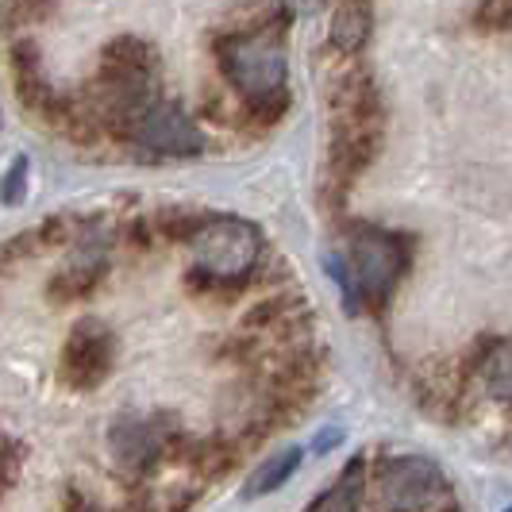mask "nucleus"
<instances>
[{
  "instance_id": "nucleus-14",
  "label": "nucleus",
  "mask_w": 512,
  "mask_h": 512,
  "mask_svg": "<svg viewBox=\"0 0 512 512\" xmlns=\"http://www.w3.org/2000/svg\"><path fill=\"white\" fill-rule=\"evenodd\" d=\"M343 439V428H328L324 436L316 439V455H324V451H332V443H339Z\"/></svg>"
},
{
  "instance_id": "nucleus-8",
  "label": "nucleus",
  "mask_w": 512,
  "mask_h": 512,
  "mask_svg": "<svg viewBox=\"0 0 512 512\" xmlns=\"http://www.w3.org/2000/svg\"><path fill=\"white\" fill-rule=\"evenodd\" d=\"M374 27V8L370 0H335L332 12V47L343 54H355L370 39Z\"/></svg>"
},
{
  "instance_id": "nucleus-16",
  "label": "nucleus",
  "mask_w": 512,
  "mask_h": 512,
  "mask_svg": "<svg viewBox=\"0 0 512 512\" xmlns=\"http://www.w3.org/2000/svg\"><path fill=\"white\" fill-rule=\"evenodd\" d=\"M505 512H512V509H505Z\"/></svg>"
},
{
  "instance_id": "nucleus-13",
  "label": "nucleus",
  "mask_w": 512,
  "mask_h": 512,
  "mask_svg": "<svg viewBox=\"0 0 512 512\" xmlns=\"http://www.w3.org/2000/svg\"><path fill=\"white\" fill-rule=\"evenodd\" d=\"M16 447H20L16 439H8V447H4V482H8V486L16 482V470H20V462H16Z\"/></svg>"
},
{
  "instance_id": "nucleus-9",
  "label": "nucleus",
  "mask_w": 512,
  "mask_h": 512,
  "mask_svg": "<svg viewBox=\"0 0 512 512\" xmlns=\"http://www.w3.org/2000/svg\"><path fill=\"white\" fill-rule=\"evenodd\" d=\"M305 462V451L301 447H282V451H274L270 459L258 466L255 474L247 478V486H243V497L247 501H255V497H266V493H274L278 486H285L293 474H297V466Z\"/></svg>"
},
{
  "instance_id": "nucleus-7",
  "label": "nucleus",
  "mask_w": 512,
  "mask_h": 512,
  "mask_svg": "<svg viewBox=\"0 0 512 512\" xmlns=\"http://www.w3.org/2000/svg\"><path fill=\"white\" fill-rule=\"evenodd\" d=\"M116 366V335L101 320H81L62 347V382L70 389H97Z\"/></svg>"
},
{
  "instance_id": "nucleus-12",
  "label": "nucleus",
  "mask_w": 512,
  "mask_h": 512,
  "mask_svg": "<svg viewBox=\"0 0 512 512\" xmlns=\"http://www.w3.org/2000/svg\"><path fill=\"white\" fill-rule=\"evenodd\" d=\"M282 8L289 16H312V12L324 8V0H282Z\"/></svg>"
},
{
  "instance_id": "nucleus-2",
  "label": "nucleus",
  "mask_w": 512,
  "mask_h": 512,
  "mask_svg": "<svg viewBox=\"0 0 512 512\" xmlns=\"http://www.w3.org/2000/svg\"><path fill=\"white\" fill-rule=\"evenodd\" d=\"M193 270L208 285L243 282L262 258V235L251 220L239 216H205V224L189 239Z\"/></svg>"
},
{
  "instance_id": "nucleus-6",
  "label": "nucleus",
  "mask_w": 512,
  "mask_h": 512,
  "mask_svg": "<svg viewBox=\"0 0 512 512\" xmlns=\"http://www.w3.org/2000/svg\"><path fill=\"white\" fill-rule=\"evenodd\" d=\"M447 489V478L424 455H401L378 470V501L389 512H420L436 505Z\"/></svg>"
},
{
  "instance_id": "nucleus-5",
  "label": "nucleus",
  "mask_w": 512,
  "mask_h": 512,
  "mask_svg": "<svg viewBox=\"0 0 512 512\" xmlns=\"http://www.w3.org/2000/svg\"><path fill=\"white\" fill-rule=\"evenodd\" d=\"M128 139L154 158H193L205 151V135L178 101L147 104L128 128Z\"/></svg>"
},
{
  "instance_id": "nucleus-1",
  "label": "nucleus",
  "mask_w": 512,
  "mask_h": 512,
  "mask_svg": "<svg viewBox=\"0 0 512 512\" xmlns=\"http://www.w3.org/2000/svg\"><path fill=\"white\" fill-rule=\"evenodd\" d=\"M216 62L239 97L247 104L289 101L285 77H289V51H285V20H266L228 35L216 43Z\"/></svg>"
},
{
  "instance_id": "nucleus-15",
  "label": "nucleus",
  "mask_w": 512,
  "mask_h": 512,
  "mask_svg": "<svg viewBox=\"0 0 512 512\" xmlns=\"http://www.w3.org/2000/svg\"><path fill=\"white\" fill-rule=\"evenodd\" d=\"M66 512H97V505H93V501H85V497H77V493H70Z\"/></svg>"
},
{
  "instance_id": "nucleus-4",
  "label": "nucleus",
  "mask_w": 512,
  "mask_h": 512,
  "mask_svg": "<svg viewBox=\"0 0 512 512\" xmlns=\"http://www.w3.org/2000/svg\"><path fill=\"white\" fill-rule=\"evenodd\" d=\"M181 439V428L166 416V412H154V416H116L112 428H108V455L112 462L131 474V478H147L154 466L162 462V455L174 451V443Z\"/></svg>"
},
{
  "instance_id": "nucleus-3",
  "label": "nucleus",
  "mask_w": 512,
  "mask_h": 512,
  "mask_svg": "<svg viewBox=\"0 0 512 512\" xmlns=\"http://www.w3.org/2000/svg\"><path fill=\"white\" fill-rule=\"evenodd\" d=\"M347 266H351V278L359 289L362 305L382 308L389 301V293L397 289V282L405 278L409 270V239L397 235V231H385L378 224H355L347 231Z\"/></svg>"
},
{
  "instance_id": "nucleus-10",
  "label": "nucleus",
  "mask_w": 512,
  "mask_h": 512,
  "mask_svg": "<svg viewBox=\"0 0 512 512\" xmlns=\"http://www.w3.org/2000/svg\"><path fill=\"white\" fill-rule=\"evenodd\" d=\"M478 378H482L489 397L512 405V339H497L478 359Z\"/></svg>"
},
{
  "instance_id": "nucleus-11",
  "label": "nucleus",
  "mask_w": 512,
  "mask_h": 512,
  "mask_svg": "<svg viewBox=\"0 0 512 512\" xmlns=\"http://www.w3.org/2000/svg\"><path fill=\"white\" fill-rule=\"evenodd\" d=\"M27 178H31V162H27V154H20V158L12 162V170L4 174V205H8V208L24 201Z\"/></svg>"
}]
</instances>
